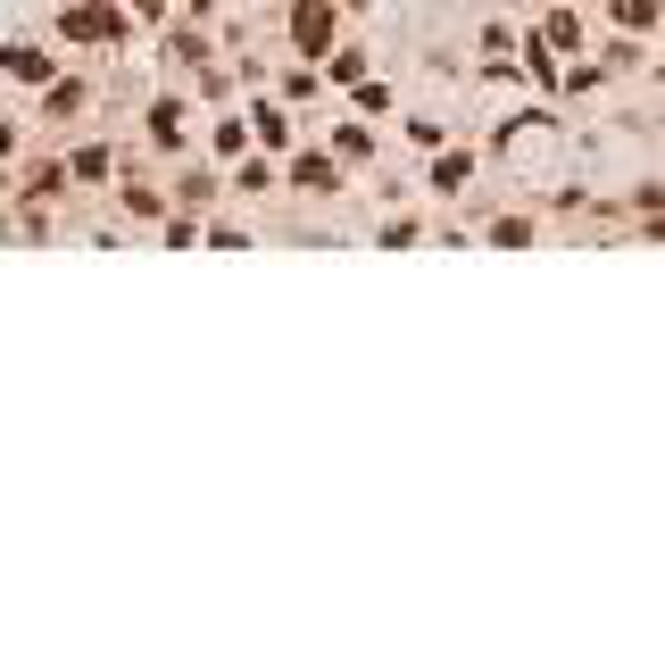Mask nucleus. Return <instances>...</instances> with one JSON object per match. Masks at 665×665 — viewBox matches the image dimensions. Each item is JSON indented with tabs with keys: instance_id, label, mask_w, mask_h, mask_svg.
I'll use <instances>...</instances> for the list:
<instances>
[{
	"instance_id": "nucleus-1",
	"label": "nucleus",
	"mask_w": 665,
	"mask_h": 665,
	"mask_svg": "<svg viewBox=\"0 0 665 665\" xmlns=\"http://www.w3.org/2000/svg\"><path fill=\"white\" fill-rule=\"evenodd\" d=\"M291 34H300V51H324V34H333V9H324V0H308L300 18H291Z\"/></svg>"
},
{
	"instance_id": "nucleus-2",
	"label": "nucleus",
	"mask_w": 665,
	"mask_h": 665,
	"mask_svg": "<svg viewBox=\"0 0 665 665\" xmlns=\"http://www.w3.org/2000/svg\"><path fill=\"white\" fill-rule=\"evenodd\" d=\"M67 34L100 42V34H117V18H109V9H76V18H67Z\"/></svg>"
}]
</instances>
